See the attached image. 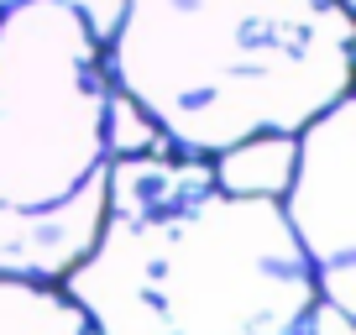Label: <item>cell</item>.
I'll list each match as a JSON object with an SVG mask.
<instances>
[{
  "label": "cell",
  "instance_id": "cell-1",
  "mask_svg": "<svg viewBox=\"0 0 356 335\" xmlns=\"http://www.w3.org/2000/svg\"><path fill=\"white\" fill-rule=\"evenodd\" d=\"M100 335H314L320 288L273 194L215 179L210 157L111 163L89 252L58 278Z\"/></svg>",
  "mask_w": 356,
  "mask_h": 335
},
{
  "label": "cell",
  "instance_id": "cell-2",
  "mask_svg": "<svg viewBox=\"0 0 356 335\" xmlns=\"http://www.w3.org/2000/svg\"><path fill=\"white\" fill-rule=\"evenodd\" d=\"M105 74L184 157L293 136L351 95L346 0H121Z\"/></svg>",
  "mask_w": 356,
  "mask_h": 335
},
{
  "label": "cell",
  "instance_id": "cell-3",
  "mask_svg": "<svg viewBox=\"0 0 356 335\" xmlns=\"http://www.w3.org/2000/svg\"><path fill=\"white\" fill-rule=\"evenodd\" d=\"M115 163V90L79 0L0 6V272L58 283L89 252Z\"/></svg>",
  "mask_w": 356,
  "mask_h": 335
},
{
  "label": "cell",
  "instance_id": "cell-4",
  "mask_svg": "<svg viewBox=\"0 0 356 335\" xmlns=\"http://www.w3.org/2000/svg\"><path fill=\"white\" fill-rule=\"evenodd\" d=\"M356 100L341 95L309 126L293 131V168L278 204L304 246L320 304L356 320Z\"/></svg>",
  "mask_w": 356,
  "mask_h": 335
},
{
  "label": "cell",
  "instance_id": "cell-5",
  "mask_svg": "<svg viewBox=\"0 0 356 335\" xmlns=\"http://www.w3.org/2000/svg\"><path fill=\"white\" fill-rule=\"evenodd\" d=\"M0 335H100L58 283L0 272Z\"/></svg>",
  "mask_w": 356,
  "mask_h": 335
},
{
  "label": "cell",
  "instance_id": "cell-6",
  "mask_svg": "<svg viewBox=\"0 0 356 335\" xmlns=\"http://www.w3.org/2000/svg\"><path fill=\"white\" fill-rule=\"evenodd\" d=\"M215 179L225 189H241V194H273L278 199L283 183H289V168H293V136H252L241 147H225V152L210 157Z\"/></svg>",
  "mask_w": 356,
  "mask_h": 335
},
{
  "label": "cell",
  "instance_id": "cell-7",
  "mask_svg": "<svg viewBox=\"0 0 356 335\" xmlns=\"http://www.w3.org/2000/svg\"><path fill=\"white\" fill-rule=\"evenodd\" d=\"M346 6H351V0H346Z\"/></svg>",
  "mask_w": 356,
  "mask_h": 335
}]
</instances>
